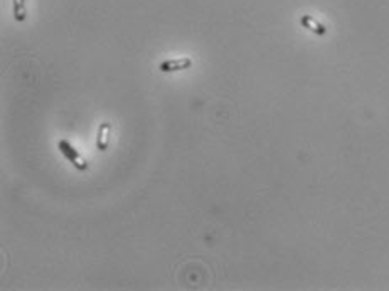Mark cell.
Listing matches in <instances>:
<instances>
[{
    "label": "cell",
    "mask_w": 389,
    "mask_h": 291,
    "mask_svg": "<svg viewBox=\"0 0 389 291\" xmlns=\"http://www.w3.org/2000/svg\"><path fill=\"white\" fill-rule=\"evenodd\" d=\"M57 148H59L61 153H63V155L71 162V164L74 165V169H78L81 172L88 170V167H90V165H88V162L81 155H79L78 150H74V147L68 142V140H59V143H57Z\"/></svg>",
    "instance_id": "6da1fadb"
},
{
    "label": "cell",
    "mask_w": 389,
    "mask_h": 291,
    "mask_svg": "<svg viewBox=\"0 0 389 291\" xmlns=\"http://www.w3.org/2000/svg\"><path fill=\"white\" fill-rule=\"evenodd\" d=\"M194 64L191 57H177V59H167L160 64L162 73H175V71H184L189 69Z\"/></svg>",
    "instance_id": "7a4b0ae2"
},
{
    "label": "cell",
    "mask_w": 389,
    "mask_h": 291,
    "mask_svg": "<svg viewBox=\"0 0 389 291\" xmlns=\"http://www.w3.org/2000/svg\"><path fill=\"white\" fill-rule=\"evenodd\" d=\"M300 24L303 25L305 29L312 30L313 34H318V36H325L327 34V27L324 24H320L317 19H313L312 15H302L300 17Z\"/></svg>",
    "instance_id": "277c9868"
},
{
    "label": "cell",
    "mask_w": 389,
    "mask_h": 291,
    "mask_svg": "<svg viewBox=\"0 0 389 291\" xmlns=\"http://www.w3.org/2000/svg\"><path fill=\"white\" fill-rule=\"evenodd\" d=\"M110 133H112V125L108 121L101 123L98 128V135H96V147L101 152H105L110 145Z\"/></svg>",
    "instance_id": "3957f363"
},
{
    "label": "cell",
    "mask_w": 389,
    "mask_h": 291,
    "mask_svg": "<svg viewBox=\"0 0 389 291\" xmlns=\"http://www.w3.org/2000/svg\"><path fill=\"white\" fill-rule=\"evenodd\" d=\"M14 17L17 22L25 20V0H14Z\"/></svg>",
    "instance_id": "5b68a950"
}]
</instances>
